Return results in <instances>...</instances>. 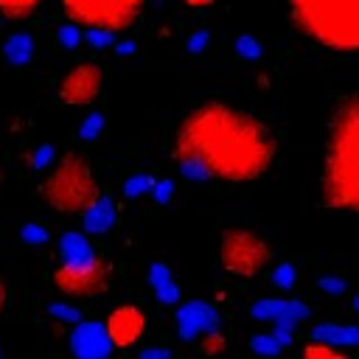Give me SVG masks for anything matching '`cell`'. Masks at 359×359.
<instances>
[{
	"label": "cell",
	"mask_w": 359,
	"mask_h": 359,
	"mask_svg": "<svg viewBox=\"0 0 359 359\" xmlns=\"http://www.w3.org/2000/svg\"><path fill=\"white\" fill-rule=\"evenodd\" d=\"M275 151V132L258 115L227 101L191 107L171 140L180 174L194 182H252L269 171Z\"/></svg>",
	"instance_id": "obj_1"
},
{
	"label": "cell",
	"mask_w": 359,
	"mask_h": 359,
	"mask_svg": "<svg viewBox=\"0 0 359 359\" xmlns=\"http://www.w3.org/2000/svg\"><path fill=\"white\" fill-rule=\"evenodd\" d=\"M320 202L328 210L359 213V93L342 98L331 112L320 171Z\"/></svg>",
	"instance_id": "obj_2"
},
{
	"label": "cell",
	"mask_w": 359,
	"mask_h": 359,
	"mask_svg": "<svg viewBox=\"0 0 359 359\" xmlns=\"http://www.w3.org/2000/svg\"><path fill=\"white\" fill-rule=\"evenodd\" d=\"M289 20L320 48L359 50V0H297Z\"/></svg>",
	"instance_id": "obj_3"
},
{
	"label": "cell",
	"mask_w": 359,
	"mask_h": 359,
	"mask_svg": "<svg viewBox=\"0 0 359 359\" xmlns=\"http://www.w3.org/2000/svg\"><path fill=\"white\" fill-rule=\"evenodd\" d=\"M39 194L56 213L84 216L104 191H101V182H98L93 165L79 151H67L48 171V177L39 185Z\"/></svg>",
	"instance_id": "obj_4"
},
{
	"label": "cell",
	"mask_w": 359,
	"mask_h": 359,
	"mask_svg": "<svg viewBox=\"0 0 359 359\" xmlns=\"http://www.w3.org/2000/svg\"><path fill=\"white\" fill-rule=\"evenodd\" d=\"M62 11L67 22L81 31H107L121 34L132 28L143 14V0H65Z\"/></svg>",
	"instance_id": "obj_5"
},
{
	"label": "cell",
	"mask_w": 359,
	"mask_h": 359,
	"mask_svg": "<svg viewBox=\"0 0 359 359\" xmlns=\"http://www.w3.org/2000/svg\"><path fill=\"white\" fill-rule=\"evenodd\" d=\"M272 261V247L250 227H227L219 238V264L233 278H255Z\"/></svg>",
	"instance_id": "obj_6"
},
{
	"label": "cell",
	"mask_w": 359,
	"mask_h": 359,
	"mask_svg": "<svg viewBox=\"0 0 359 359\" xmlns=\"http://www.w3.org/2000/svg\"><path fill=\"white\" fill-rule=\"evenodd\" d=\"M50 280L67 297H95L109 286V264L104 258H95L87 266H62L59 264L50 272Z\"/></svg>",
	"instance_id": "obj_7"
},
{
	"label": "cell",
	"mask_w": 359,
	"mask_h": 359,
	"mask_svg": "<svg viewBox=\"0 0 359 359\" xmlns=\"http://www.w3.org/2000/svg\"><path fill=\"white\" fill-rule=\"evenodd\" d=\"M104 87V70L98 62H81L70 73L62 76L56 101L62 107H90Z\"/></svg>",
	"instance_id": "obj_8"
},
{
	"label": "cell",
	"mask_w": 359,
	"mask_h": 359,
	"mask_svg": "<svg viewBox=\"0 0 359 359\" xmlns=\"http://www.w3.org/2000/svg\"><path fill=\"white\" fill-rule=\"evenodd\" d=\"M104 328H107V337H109L112 348L126 351L135 342H140V337L146 331V314L135 303H121V306H115L109 311Z\"/></svg>",
	"instance_id": "obj_9"
},
{
	"label": "cell",
	"mask_w": 359,
	"mask_h": 359,
	"mask_svg": "<svg viewBox=\"0 0 359 359\" xmlns=\"http://www.w3.org/2000/svg\"><path fill=\"white\" fill-rule=\"evenodd\" d=\"M174 323H177L180 337L185 342H194V339L208 337L219 328V314L205 300H185V303H180V309L174 314Z\"/></svg>",
	"instance_id": "obj_10"
},
{
	"label": "cell",
	"mask_w": 359,
	"mask_h": 359,
	"mask_svg": "<svg viewBox=\"0 0 359 359\" xmlns=\"http://www.w3.org/2000/svg\"><path fill=\"white\" fill-rule=\"evenodd\" d=\"M70 351L76 359H107L112 353V342L107 337L104 323L81 320L70 331Z\"/></svg>",
	"instance_id": "obj_11"
},
{
	"label": "cell",
	"mask_w": 359,
	"mask_h": 359,
	"mask_svg": "<svg viewBox=\"0 0 359 359\" xmlns=\"http://www.w3.org/2000/svg\"><path fill=\"white\" fill-rule=\"evenodd\" d=\"M250 314L255 320H269L275 325L294 328V323L309 317V306L300 300H289V297H261L250 306Z\"/></svg>",
	"instance_id": "obj_12"
},
{
	"label": "cell",
	"mask_w": 359,
	"mask_h": 359,
	"mask_svg": "<svg viewBox=\"0 0 359 359\" xmlns=\"http://www.w3.org/2000/svg\"><path fill=\"white\" fill-rule=\"evenodd\" d=\"M118 222V205L109 194H101L95 199V205L81 216V227H84V236H101V233H109Z\"/></svg>",
	"instance_id": "obj_13"
},
{
	"label": "cell",
	"mask_w": 359,
	"mask_h": 359,
	"mask_svg": "<svg viewBox=\"0 0 359 359\" xmlns=\"http://www.w3.org/2000/svg\"><path fill=\"white\" fill-rule=\"evenodd\" d=\"M59 258H62V266H87V264H93L98 255H95L90 238H87L84 233L70 230V233H65V236L59 238Z\"/></svg>",
	"instance_id": "obj_14"
},
{
	"label": "cell",
	"mask_w": 359,
	"mask_h": 359,
	"mask_svg": "<svg viewBox=\"0 0 359 359\" xmlns=\"http://www.w3.org/2000/svg\"><path fill=\"white\" fill-rule=\"evenodd\" d=\"M311 342L323 345H359V325H337V323H320L309 331Z\"/></svg>",
	"instance_id": "obj_15"
},
{
	"label": "cell",
	"mask_w": 359,
	"mask_h": 359,
	"mask_svg": "<svg viewBox=\"0 0 359 359\" xmlns=\"http://www.w3.org/2000/svg\"><path fill=\"white\" fill-rule=\"evenodd\" d=\"M149 283H151V289H154V294H157L160 303H165V306L180 303V286L174 283L168 264L154 261V264L149 266Z\"/></svg>",
	"instance_id": "obj_16"
},
{
	"label": "cell",
	"mask_w": 359,
	"mask_h": 359,
	"mask_svg": "<svg viewBox=\"0 0 359 359\" xmlns=\"http://www.w3.org/2000/svg\"><path fill=\"white\" fill-rule=\"evenodd\" d=\"M3 56H6V62H11L14 67L28 65V62L34 59V36H31V34H22V31L6 36Z\"/></svg>",
	"instance_id": "obj_17"
},
{
	"label": "cell",
	"mask_w": 359,
	"mask_h": 359,
	"mask_svg": "<svg viewBox=\"0 0 359 359\" xmlns=\"http://www.w3.org/2000/svg\"><path fill=\"white\" fill-rule=\"evenodd\" d=\"M36 11H39L36 0H0V17H6L8 22H25Z\"/></svg>",
	"instance_id": "obj_18"
},
{
	"label": "cell",
	"mask_w": 359,
	"mask_h": 359,
	"mask_svg": "<svg viewBox=\"0 0 359 359\" xmlns=\"http://www.w3.org/2000/svg\"><path fill=\"white\" fill-rule=\"evenodd\" d=\"M224 348H227V337H224V334H219V331H213V334H208V337H202V339L196 342V351H199L202 356H208V359L222 356V353H224Z\"/></svg>",
	"instance_id": "obj_19"
},
{
	"label": "cell",
	"mask_w": 359,
	"mask_h": 359,
	"mask_svg": "<svg viewBox=\"0 0 359 359\" xmlns=\"http://www.w3.org/2000/svg\"><path fill=\"white\" fill-rule=\"evenodd\" d=\"M250 351L258 353V356H275V353L283 351V345H280L272 334H255V337L250 339Z\"/></svg>",
	"instance_id": "obj_20"
},
{
	"label": "cell",
	"mask_w": 359,
	"mask_h": 359,
	"mask_svg": "<svg viewBox=\"0 0 359 359\" xmlns=\"http://www.w3.org/2000/svg\"><path fill=\"white\" fill-rule=\"evenodd\" d=\"M300 359H348V356L339 353V351L331 348V345H323V342H306Z\"/></svg>",
	"instance_id": "obj_21"
},
{
	"label": "cell",
	"mask_w": 359,
	"mask_h": 359,
	"mask_svg": "<svg viewBox=\"0 0 359 359\" xmlns=\"http://www.w3.org/2000/svg\"><path fill=\"white\" fill-rule=\"evenodd\" d=\"M101 129H104V115L101 112H90L79 126V137L81 140H95L101 135Z\"/></svg>",
	"instance_id": "obj_22"
},
{
	"label": "cell",
	"mask_w": 359,
	"mask_h": 359,
	"mask_svg": "<svg viewBox=\"0 0 359 359\" xmlns=\"http://www.w3.org/2000/svg\"><path fill=\"white\" fill-rule=\"evenodd\" d=\"M56 39H59V45L62 48H76L79 42H81V28L79 25H73V22H62L59 25V31H56Z\"/></svg>",
	"instance_id": "obj_23"
},
{
	"label": "cell",
	"mask_w": 359,
	"mask_h": 359,
	"mask_svg": "<svg viewBox=\"0 0 359 359\" xmlns=\"http://www.w3.org/2000/svg\"><path fill=\"white\" fill-rule=\"evenodd\" d=\"M151 185H154V177H149V174H132L129 180H126V196H140V194H146V191H151Z\"/></svg>",
	"instance_id": "obj_24"
},
{
	"label": "cell",
	"mask_w": 359,
	"mask_h": 359,
	"mask_svg": "<svg viewBox=\"0 0 359 359\" xmlns=\"http://www.w3.org/2000/svg\"><path fill=\"white\" fill-rule=\"evenodd\" d=\"M236 53L244 56V59H258L261 56V45H258L255 36L241 34V36H236Z\"/></svg>",
	"instance_id": "obj_25"
},
{
	"label": "cell",
	"mask_w": 359,
	"mask_h": 359,
	"mask_svg": "<svg viewBox=\"0 0 359 359\" xmlns=\"http://www.w3.org/2000/svg\"><path fill=\"white\" fill-rule=\"evenodd\" d=\"M20 236H22V241H25V244H31V247H36V244H45V241H48V230H45L42 224H36V222L22 224Z\"/></svg>",
	"instance_id": "obj_26"
},
{
	"label": "cell",
	"mask_w": 359,
	"mask_h": 359,
	"mask_svg": "<svg viewBox=\"0 0 359 359\" xmlns=\"http://www.w3.org/2000/svg\"><path fill=\"white\" fill-rule=\"evenodd\" d=\"M272 283L278 289H292L294 286V266L292 264H280L275 272H272Z\"/></svg>",
	"instance_id": "obj_27"
},
{
	"label": "cell",
	"mask_w": 359,
	"mask_h": 359,
	"mask_svg": "<svg viewBox=\"0 0 359 359\" xmlns=\"http://www.w3.org/2000/svg\"><path fill=\"white\" fill-rule=\"evenodd\" d=\"M81 39L84 42H90L93 48H107V45H112L115 42V34H107V31H81Z\"/></svg>",
	"instance_id": "obj_28"
},
{
	"label": "cell",
	"mask_w": 359,
	"mask_h": 359,
	"mask_svg": "<svg viewBox=\"0 0 359 359\" xmlns=\"http://www.w3.org/2000/svg\"><path fill=\"white\" fill-rule=\"evenodd\" d=\"M171 194H174V182H171V180H154L151 196H154L157 205H165V202L171 199Z\"/></svg>",
	"instance_id": "obj_29"
},
{
	"label": "cell",
	"mask_w": 359,
	"mask_h": 359,
	"mask_svg": "<svg viewBox=\"0 0 359 359\" xmlns=\"http://www.w3.org/2000/svg\"><path fill=\"white\" fill-rule=\"evenodd\" d=\"M48 311L56 317V320H67V323H81L79 320V311L73 309V306H65V303H50L48 306Z\"/></svg>",
	"instance_id": "obj_30"
},
{
	"label": "cell",
	"mask_w": 359,
	"mask_h": 359,
	"mask_svg": "<svg viewBox=\"0 0 359 359\" xmlns=\"http://www.w3.org/2000/svg\"><path fill=\"white\" fill-rule=\"evenodd\" d=\"M208 31H194L191 36H188V50L191 53H199V50H205L208 48Z\"/></svg>",
	"instance_id": "obj_31"
},
{
	"label": "cell",
	"mask_w": 359,
	"mask_h": 359,
	"mask_svg": "<svg viewBox=\"0 0 359 359\" xmlns=\"http://www.w3.org/2000/svg\"><path fill=\"white\" fill-rule=\"evenodd\" d=\"M50 160H53V146H39L31 163H34V168H45Z\"/></svg>",
	"instance_id": "obj_32"
},
{
	"label": "cell",
	"mask_w": 359,
	"mask_h": 359,
	"mask_svg": "<svg viewBox=\"0 0 359 359\" xmlns=\"http://www.w3.org/2000/svg\"><path fill=\"white\" fill-rule=\"evenodd\" d=\"M320 289H325L328 294H342L345 292V283L339 278H323L320 280Z\"/></svg>",
	"instance_id": "obj_33"
},
{
	"label": "cell",
	"mask_w": 359,
	"mask_h": 359,
	"mask_svg": "<svg viewBox=\"0 0 359 359\" xmlns=\"http://www.w3.org/2000/svg\"><path fill=\"white\" fill-rule=\"evenodd\" d=\"M140 359H171V351L168 348H146L140 353Z\"/></svg>",
	"instance_id": "obj_34"
},
{
	"label": "cell",
	"mask_w": 359,
	"mask_h": 359,
	"mask_svg": "<svg viewBox=\"0 0 359 359\" xmlns=\"http://www.w3.org/2000/svg\"><path fill=\"white\" fill-rule=\"evenodd\" d=\"M6 303H8V286H6L3 278H0V314L6 311Z\"/></svg>",
	"instance_id": "obj_35"
},
{
	"label": "cell",
	"mask_w": 359,
	"mask_h": 359,
	"mask_svg": "<svg viewBox=\"0 0 359 359\" xmlns=\"http://www.w3.org/2000/svg\"><path fill=\"white\" fill-rule=\"evenodd\" d=\"M115 50H118V53H132V50H135V42H129V39H126V42H118Z\"/></svg>",
	"instance_id": "obj_36"
},
{
	"label": "cell",
	"mask_w": 359,
	"mask_h": 359,
	"mask_svg": "<svg viewBox=\"0 0 359 359\" xmlns=\"http://www.w3.org/2000/svg\"><path fill=\"white\" fill-rule=\"evenodd\" d=\"M0 359H3V348H0Z\"/></svg>",
	"instance_id": "obj_37"
}]
</instances>
